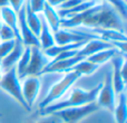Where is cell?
I'll use <instances>...</instances> for the list:
<instances>
[{
  "instance_id": "4316f807",
  "label": "cell",
  "mask_w": 127,
  "mask_h": 123,
  "mask_svg": "<svg viewBox=\"0 0 127 123\" xmlns=\"http://www.w3.org/2000/svg\"><path fill=\"white\" fill-rule=\"evenodd\" d=\"M30 9L36 13H40L42 11L44 4L46 2V0H28Z\"/></svg>"
},
{
  "instance_id": "8fae6325",
  "label": "cell",
  "mask_w": 127,
  "mask_h": 123,
  "mask_svg": "<svg viewBox=\"0 0 127 123\" xmlns=\"http://www.w3.org/2000/svg\"><path fill=\"white\" fill-rule=\"evenodd\" d=\"M125 62L123 57V54L121 52H118L117 54H115L112 57V64H113V75H112V83H113V87H114L115 94H121L124 92L125 88V81L123 79L121 75V67L123 65V63Z\"/></svg>"
},
{
  "instance_id": "f546056e",
  "label": "cell",
  "mask_w": 127,
  "mask_h": 123,
  "mask_svg": "<svg viewBox=\"0 0 127 123\" xmlns=\"http://www.w3.org/2000/svg\"><path fill=\"white\" fill-rule=\"evenodd\" d=\"M25 1L26 0H8L9 2V7L15 11L16 13H18L20 11V9L24 7L25 4Z\"/></svg>"
},
{
  "instance_id": "836d02e7",
  "label": "cell",
  "mask_w": 127,
  "mask_h": 123,
  "mask_svg": "<svg viewBox=\"0 0 127 123\" xmlns=\"http://www.w3.org/2000/svg\"><path fill=\"white\" fill-rule=\"evenodd\" d=\"M1 26H2V21L0 20V28H1Z\"/></svg>"
},
{
  "instance_id": "d6a6232c",
  "label": "cell",
  "mask_w": 127,
  "mask_h": 123,
  "mask_svg": "<svg viewBox=\"0 0 127 123\" xmlns=\"http://www.w3.org/2000/svg\"><path fill=\"white\" fill-rule=\"evenodd\" d=\"M2 75H3V68H2L1 63H0V78H1V77H2Z\"/></svg>"
},
{
  "instance_id": "52a82bcc",
  "label": "cell",
  "mask_w": 127,
  "mask_h": 123,
  "mask_svg": "<svg viewBox=\"0 0 127 123\" xmlns=\"http://www.w3.org/2000/svg\"><path fill=\"white\" fill-rule=\"evenodd\" d=\"M53 35L56 45L74 44V43L89 40L92 38H98L97 36L93 35V34L84 33V31H72L70 29H64V28L58 29L56 33H53Z\"/></svg>"
},
{
  "instance_id": "e0dca14e",
  "label": "cell",
  "mask_w": 127,
  "mask_h": 123,
  "mask_svg": "<svg viewBox=\"0 0 127 123\" xmlns=\"http://www.w3.org/2000/svg\"><path fill=\"white\" fill-rule=\"evenodd\" d=\"M38 40H39V46L41 51H46V49L53 47L54 45H56L55 39H54V35L51 33L50 28H49L48 24L45 20L44 16H41V29H40Z\"/></svg>"
},
{
  "instance_id": "484cf974",
  "label": "cell",
  "mask_w": 127,
  "mask_h": 123,
  "mask_svg": "<svg viewBox=\"0 0 127 123\" xmlns=\"http://www.w3.org/2000/svg\"><path fill=\"white\" fill-rule=\"evenodd\" d=\"M15 42L16 39L9 40V42H0V62L10 53V51L15 46Z\"/></svg>"
},
{
  "instance_id": "1f68e13d",
  "label": "cell",
  "mask_w": 127,
  "mask_h": 123,
  "mask_svg": "<svg viewBox=\"0 0 127 123\" xmlns=\"http://www.w3.org/2000/svg\"><path fill=\"white\" fill-rule=\"evenodd\" d=\"M8 6H9L8 0H0V8H2V7H8Z\"/></svg>"
},
{
  "instance_id": "44dd1931",
  "label": "cell",
  "mask_w": 127,
  "mask_h": 123,
  "mask_svg": "<svg viewBox=\"0 0 127 123\" xmlns=\"http://www.w3.org/2000/svg\"><path fill=\"white\" fill-rule=\"evenodd\" d=\"M118 49L116 47H110V48H106V49H103L100 52H97V53L93 54L92 56L87 57L86 60L89 61L90 63L93 64H96V65L100 66L101 64L106 63L109 60H112V57L115 55V54L118 53Z\"/></svg>"
},
{
  "instance_id": "7a4b0ae2",
  "label": "cell",
  "mask_w": 127,
  "mask_h": 123,
  "mask_svg": "<svg viewBox=\"0 0 127 123\" xmlns=\"http://www.w3.org/2000/svg\"><path fill=\"white\" fill-rule=\"evenodd\" d=\"M101 84H98L97 86L93 87L92 90H81V88H74L69 96L66 100H62V101H57L55 103L50 104V105L46 106L45 109L41 110V114L48 115L51 113L56 112V111L63 110V109L71 108V106H80L85 105L88 103H93L96 102V97L98 94V91L100 88Z\"/></svg>"
},
{
  "instance_id": "4dcf8cb0",
  "label": "cell",
  "mask_w": 127,
  "mask_h": 123,
  "mask_svg": "<svg viewBox=\"0 0 127 123\" xmlns=\"http://www.w3.org/2000/svg\"><path fill=\"white\" fill-rule=\"evenodd\" d=\"M65 1H67V0H46L47 3L50 4V6L54 7V8H58V7L62 6Z\"/></svg>"
},
{
  "instance_id": "6da1fadb",
  "label": "cell",
  "mask_w": 127,
  "mask_h": 123,
  "mask_svg": "<svg viewBox=\"0 0 127 123\" xmlns=\"http://www.w3.org/2000/svg\"><path fill=\"white\" fill-rule=\"evenodd\" d=\"M81 26L87 28L115 29L124 31V24L118 11L107 2H97L90 8V12L85 18Z\"/></svg>"
},
{
  "instance_id": "5b68a950",
  "label": "cell",
  "mask_w": 127,
  "mask_h": 123,
  "mask_svg": "<svg viewBox=\"0 0 127 123\" xmlns=\"http://www.w3.org/2000/svg\"><path fill=\"white\" fill-rule=\"evenodd\" d=\"M99 106L96 102L88 103L80 106H71V108L63 109V110L56 111L51 113L55 117H57L60 120V122L64 123H79L83 119L87 118L88 115L93 114L94 112L99 110Z\"/></svg>"
},
{
  "instance_id": "4fadbf2b",
  "label": "cell",
  "mask_w": 127,
  "mask_h": 123,
  "mask_svg": "<svg viewBox=\"0 0 127 123\" xmlns=\"http://www.w3.org/2000/svg\"><path fill=\"white\" fill-rule=\"evenodd\" d=\"M85 60V58L80 57V56L76 55L74 57L66 58V60L57 61V62H49V64L44 68V70L41 72V74H46V73H63V72H70L71 68L76 65L78 62ZM40 74V75H41Z\"/></svg>"
},
{
  "instance_id": "ba28073f",
  "label": "cell",
  "mask_w": 127,
  "mask_h": 123,
  "mask_svg": "<svg viewBox=\"0 0 127 123\" xmlns=\"http://www.w3.org/2000/svg\"><path fill=\"white\" fill-rule=\"evenodd\" d=\"M30 61L26 70V76H39L44 68L49 64V58L38 46L30 47Z\"/></svg>"
},
{
  "instance_id": "d590c367",
  "label": "cell",
  "mask_w": 127,
  "mask_h": 123,
  "mask_svg": "<svg viewBox=\"0 0 127 123\" xmlns=\"http://www.w3.org/2000/svg\"><path fill=\"white\" fill-rule=\"evenodd\" d=\"M97 1H100V0H97Z\"/></svg>"
},
{
  "instance_id": "2e32d148",
  "label": "cell",
  "mask_w": 127,
  "mask_h": 123,
  "mask_svg": "<svg viewBox=\"0 0 127 123\" xmlns=\"http://www.w3.org/2000/svg\"><path fill=\"white\" fill-rule=\"evenodd\" d=\"M24 49H25V46H24V44H22V42L16 39L13 48L11 49L10 53H9L3 60L0 62L3 70H8V69H10V68L15 67L17 62L21 57L22 53H24Z\"/></svg>"
},
{
  "instance_id": "ffe728a7",
  "label": "cell",
  "mask_w": 127,
  "mask_h": 123,
  "mask_svg": "<svg viewBox=\"0 0 127 123\" xmlns=\"http://www.w3.org/2000/svg\"><path fill=\"white\" fill-rule=\"evenodd\" d=\"M113 114H114L116 123L127 122V99L124 92L118 94V102L115 104Z\"/></svg>"
},
{
  "instance_id": "9c48e42d",
  "label": "cell",
  "mask_w": 127,
  "mask_h": 123,
  "mask_svg": "<svg viewBox=\"0 0 127 123\" xmlns=\"http://www.w3.org/2000/svg\"><path fill=\"white\" fill-rule=\"evenodd\" d=\"M41 82L38 76H26L24 79V83L21 85V92L26 103L29 108H32L37 100L38 93L40 91Z\"/></svg>"
},
{
  "instance_id": "e575fe53",
  "label": "cell",
  "mask_w": 127,
  "mask_h": 123,
  "mask_svg": "<svg viewBox=\"0 0 127 123\" xmlns=\"http://www.w3.org/2000/svg\"><path fill=\"white\" fill-rule=\"evenodd\" d=\"M1 115H2V114H1V113H0V117H1Z\"/></svg>"
},
{
  "instance_id": "8992f818",
  "label": "cell",
  "mask_w": 127,
  "mask_h": 123,
  "mask_svg": "<svg viewBox=\"0 0 127 123\" xmlns=\"http://www.w3.org/2000/svg\"><path fill=\"white\" fill-rule=\"evenodd\" d=\"M96 103L99 108H105L109 112L113 113L116 104V94L112 83V75L106 74L105 82L101 84L96 97Z\"/></svg>"
},
{
  "instance_id": "277c9868",
  "label": "cell",
  "mask_w": 127,
  "mask_h": 123,
  "mask_svg": "<svg viewBox=\"0 0 127 123\" xmlns=\"http://www.w3.org/2000/svg\"><path fill=\"white\" fill-rule=\"evenodd\" d=\"M0 88L7 92L10 96H12L20 104V106H22L26 111L28 112L31 111V109L28 106V104L26 103L24 96H22L21 84L19 82V77L17 76L16 67L10 68V69L6 70V73H3L2 77L0 78Z\"/></svg>"
},
{
  "instance_id": "7c38bea8",
  "label": "cell",
  "mask_w": 127,
  "mask_h": 123,
  "mask_svg": "<svg viewBox=\"0 0 127 123\" xmlns=\"http://www.w3.org/2000/svg\"><path fill=\"white\" fill-rule=\"evenodd\" d=\"M110 47H115V46L112 43H108L106 40L100 39V38H92L83 47H80L78 49L77 55L83 58H87L89 56H92L93 54L97 53V52H100L106 48H110Z\"/></svg>"
},
{
  "instance_id": "d4e9b609",
  "label": "cell",
  "mask_w": 127,
  "mask_h": 123,
  "mask_svg": "<svg viewBox=\"0 0 127 123\" xmlns=\"http://www.w3.org/2000/svg\"><path fill=\"white\" fill-rule=\"evenodd\" d=\"M13 39H16V36L12 29L7 25L2 24L1 28H0V42H9V40Z\"/></svg>"
},
{
  "instance_id": "83f0119b",
  "label": "cell",
  "mask_w": 127,
  "mask_h": 123,
  "mask_svg": "<svg viewBox=\"0 0 127 123\" xmlns=\"http://www.w3.org/2000/svg\"><path fill=\"white\" fill-rule=\"evenodd\" d=\"M29 123H62V122L54 114H48V117H42L40 119L33 120V121H31Z\"/></svg>"
},
{
  "instance_id": "d6986e66",
  "label": "cell",
  "mask_w": 127,
  "mask_h": 123,
  "mask_svg": "<svg viewBox=\"0 0 127 123\" xmlns=\"http://www.w3.org/2000/svg\"><path fill=\"white\" fill-rule=\"evenodd\" d=\"M25 9H26L27 25H28V27L30 28V30L32 31L33 35H35L36 37H39L40 29H41V16H39V13H36L31 10L28 0H27V2L25 3Z\"/></svg>"
},
{
  "instance_id": "7402d4cb",
  "label": "cell",
  "mask_w": 127,
  "mask_h": 123,
  "mask_svg": "<svg viewBox=\"0 0 127 123\" xmlns=\"http://www.w3.org/2000/svg\"><path fill=\"white\" fill-rule=\"evenodd\" d=\"M30 54H31L30 47L25 46L24 53H22L21 57L19 58V61L17 62V64H16V66H15L16 72H17V76L19 77V78L26 77V70L29 65V61H30Z\"/></svg>"
},
{
  "instance_id": "603a6c76",
  "label": "cell",
  "mask_w": 127,
  "mask_h": 123,
  "mask_svg": "<svg viewBox=\"0 0 127 123\" xmlns=\"http://www.w3.org/2000/svg\"><path fill=\"white\" fill-rule=\"evenodd\" d=\"M98 67H99L98 65L90 63L89 61H87L85 58V60L78 62V63L71 68V70L78 73L80 76H83V75H90V74H93V73H95L98 69Z\"/></svg>"
},
{
  "instance_id": "ac0fdd59",
  "label": "cell",
  "mask_w": 127,
  "mask_h": 123,
  "mask_svg": "<svg viewBox=\"0 0 127 123\" xmlns=\"http://www.w3.org/2000/svg\"><path fill=\"white\" fill-rule=\"evenodd\" d=\"M42 13H44V18L46 22L48 24L49 28L53 33H56L58 29H60V17L58 15L57 10L47 2H45L44 8H42Z\"/></svg>"
},
{
  "instance_id": "cb8c5ba5",
  "label": "cell",
  "mask_w": 127,
  "mask_h": 123,
  "mask_svg": "<svg viewBox=\"0 0 127 123\" xmlns=\"http://www.w3.org/2000/svg\"><path fill=\"white\" fill-rule=\"evenodd\" d=\"M106 1L112 7H114L123 18L127 17V6L125 0H106Z\"/></svg>"
},
{
  "instance_id": "5bb4252c",
  "label": "cell",
  "mask_w": 127,
  "mask_h": 123,
  "mask_svg": "<svg viewBox=\"0 0 127 123\" xmlns=\"http://www.w3.org/2000/svg\"><path fill=\"white\" fill-rule=\"evenodd\" d=\"M88 34H93V35L97 36L98 38L103 40H106L108 43H112L113 45L115 43H124L127 42V38L125 33L119 30H115V29H99V28H93Z\"/></svg>"
},
{
  "instance_id": "30bf717a",
  "label": "cell",
  "mask_w": 127,
  "mask_h": 123,
  "mask_svg": "<svg viewBox=\"0 0 127 123\" xmlns=\"http://www.w3.org/2000/svg\"><path fill=\"white\" fill-rule=\"evenodd\" d=\"M18 16V27H19V33H20V37H21L22 44L24 46H28V47H32V46H39V40L38 37H36L32 34V31L30 30V28L28 27L26 21V9H25V4L20 11L17 13Z\"/></svg>"
},
{
  "instance_id": "3957f363",
  "label": "cell",
  "mask_w": 127,
  "mask_h": 123,
  "mask_svg": "<svg viewBox=\"0 0 127 123\" xmlns=\"http://www.w3.org/2000/svg\"><path fill=\"white\" fill-rule=\"evenodd\" d=\"M80 77H81L80 75H79L78 73L74 72V70L67 72V74H66L59 82H57L56 84H54V85L51 86V88L48 92L47 96L40 102V104H39L40 109L42 110V109H45L46 106L59 101L63 95L68 91V88L71 85H74Z\"/></svg>"
},
{
  "instance_id": "f1b7e54d",
  "label": "cell",
  "mask_w": 127,
  "mask_h": 123,
  "mask_svg": "<svg viewBox=\"0 0 127 123\" xmlns=\"http://www.w3.org/2000/svg\"><path fill=\"white\" fill-rule=\"evenodd\" d=\"M85 0H67L65 1L62 6L58 7V10H66V9H70V8H74V7L78 6L79 3L84 2Z\"/></svg>"
},
{
  "instance_id": "9a60e30c",
  "label": "cell",
  "mask_w": 127,
  "mask_h": 123,
  "mask_svg": "<svg viewBox=\"0 0 127 123\" xmlns=\"http://www.w3.org/2000/svg\"><path fill=\"white\" fill-rule=\"evenodd\" d=\"M0 20L2 21V24L7 25L8 27H10L12 29V31L15 33L16 39L21 40L20 33H19V27H18V16L9 6L0 8Z\"/></svg>"
}]
</instances>
